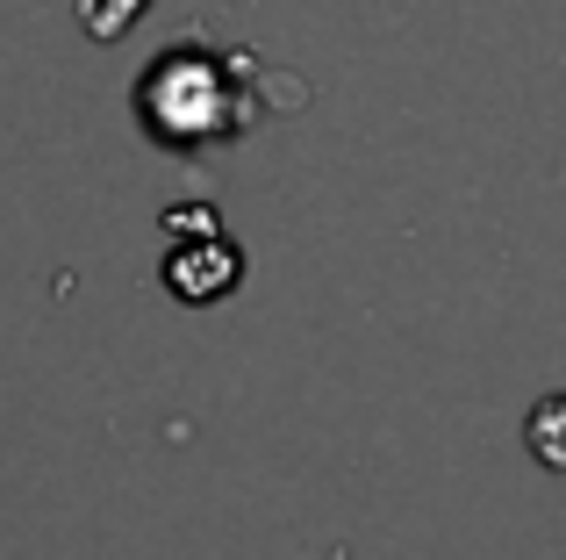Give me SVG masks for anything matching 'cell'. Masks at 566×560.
Listing matches in <instances>:
<instances>
[{
    "mask_svg": "<svg viewBox=\"0 0 566 560\" xmlns=\"http://www.w3.org/2000/svg\"><path fill=\"white\" fill-rule=\"evenodd\" d=\"M280 101H302V86L273 80L251 51L172 43L137 80V123L158 152H216V144L251 137Z\"/></svg>",
    "mask_w": 566,
    "mask_h": 560,
    "instance_id": "6da1fadb",
    "label": "cell"
},
{
    "mask_svg": "<svg viewBox=\"0 0 566 560\" xmlns=\"http://www.w3.org/2000/svg\"><path fill=\"white\" fill-rule=\"evenodd\" d=\"M244 280V252L222 230H201V245H172L166 252V288L180 302H222Z\"/></svg>",
    "mask_w": 566,
    "mask_h": 560,
    "instance_id": "7a4b0ae2",
    "label": "cell"
},
{
    "mask_svg": "<svg viewBox=\"0 0 566 560\" xmlns=\"http://www.w3.org/2000/svg\"><path fill=\"white\" fill-rule=\"evenodd\" d=\"M524 438H531V453H538L553 475H566V395H545V403L531 409Z\"/></svg>",
    "mask_w": 566,
    "mask_h": 560,
    "instance_id": "3957f363",
    "label": "cell"
},
{
    "mask_svg": "<svg viewBox=\"0 0 566 560\" xmlns=\"http://www.w3.org/2000/svg\"><path fill=\"white\" fill-rule=\"evenodd\" d=\"M144 8H151V0H86V14H80V22H86V37L115 43V37H123V29L144 14Z\"/></svg>",
    "mask_w": 566,
    "mask_h": 560,
    "instance_id": "277c9868",
    "label": "cell"
}]
</instances>
